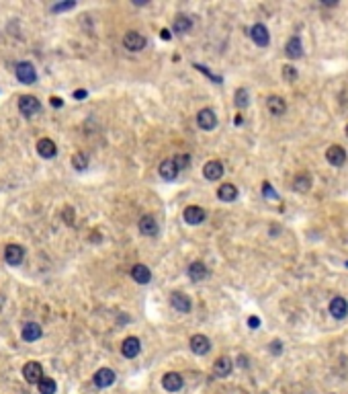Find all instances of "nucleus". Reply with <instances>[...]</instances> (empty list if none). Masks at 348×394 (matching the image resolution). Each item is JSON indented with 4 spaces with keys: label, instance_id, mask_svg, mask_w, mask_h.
I'll list each match as a JSON object with an SVG mask.
<instances>
[{
    "label": "nucleus",
    "instance_id": "2",
    "mask_svg": "<svg viewBox=\"0 0 348 394\" xmlns=\"http://www.w3.org/2000/svg\"><path fill=\"white\" fill-rule=\"evenodd\" d=\"M23 378L29 384H37L41 378H43V368H41L39 361H27L23 368Z\"/></svg>",
    "mask_w": 348,
    "mask_h": 394
},
{
    "label": "nucleus",
    "instance_id": "16",
    "mask_svg": "<svg viewBox=\"0 0 348 394\" xmlns=\"http://www.w3.org/2000/svg\"><path fill=\"white\" fill-rule=\"evenodd\" d=\"M113 382H115V372L113 370L101 368L99 372L94 374V384L99 386V388H107V386H111Z\"/></svg>",
    "mask_w": 348,
    "mask_h": 394
},
{
    "label": "nucleus",
    "instance_id": "41",
    "mask_svg": "<svg viewBox=\"0 0 348 394\" xmlns=\"http://www.w3.org/2000/svg\"><path fill=\"white\" fill-rule=\"evenodd\" d=\"M51 105L53 107H62V99L60 97H51Z\"/></svg>",
    "mask_w": 348,
    "mask_h": 394
},
{
    "label": "nucleus",
    "instance_id": "19",
    "mask_svg": "<svg viewBox=\"0 0 348 394\" xmlns=\"http://www.w3.org/2000/svg\"><path fill=\"white\" fill-rule=\"evenodd\" d=\"M158 222L152 218V216H144L142 220H139V232L144 236H156L158 234Z\"/></svg>",
    "mask_w": 348,
    "mask_h": 394
},
{
    "label": "nucleus",
    "instance_id": "17",
    "mask_svg": "<svg viewBox=\"0 0 348 394\" xmlns=\"http://www.w3.org/2000/svg\"><path fill=\"white\" fill-rule=\"evenodd\" d=\"M162 386L168 392H176V390L183 388V376L176 374V372H168L162 378Z\"/></svg>",
    "mask_w": 348,
    "mask_h": 394
},
{
    "label": "nucleus",
    "instance_id": "33",
    "mask_svg": "<svg viewBox=\"0 0 348 394\" xmlns=\"http://www.w3.org/2000/svg\"><path fill=\"white\" fill-rule=\"evenodd\" d=\"M74 6H76V2H74V0H66V2L53 4V6H51V12H62V10H70V8H74Z\"/></svg>",
    "mask_w": 348,
    "mask_h": 394
},
{
    "label": "nucleus",
    "instance_id": "9",
    "mask_svg": "<svg viewBox=\"0 0 348 394\" xmlns=\"http://www.w3.org/2000/svg\"><path fill=\"white\" fill-rule=\"evenodd\" d=\"M211 349V341L205 335H193L191 337V351L194 355H207Z\"/></svg>",
    "mask_w": 348,
    "mask_h": 394
},
{
    "label": "nucleus",
    "instance_id": "11",
    "mask_svg": "<svg viewBox=\"0 0 348 394\" xmlns=\"http://www.w3.org/2000/svg\"><path fill=\"white\" fill-rule=\"evenodd\" d=\"M170 304H172V308L176 310V312H183V314H187V312H191V298L187 296V294H183V292H174L172 296H170Z\"/></svg>",
    "mask_w": 348,
    "mask_h": 394
},
{
    "label": "nucleus",
    "instance_id": "4",
    "mask_svg": "<svg viewBox=\"0 0 348 394\" xmlns=\"http://www.w3.org/2000/svg\"><path fill=\"white\" fill-rule=\"evenodd\" d=\"M123 45H125V49H129V51H142L146 47V37L142 33L129 31V33H125V37H123Z\"/></svg>",
    "mask_w": 348,
    "mask_h": 394
},
{
    "label": "nucleus",
    "instance_id": "32",
    "mask_svg": "<svg viewBox=\"0 0 348 394\" xmlns=\"http://www.w3.org/2000/svg\"><path fill=\"white\" fill-rule=\"evenodd\" d=\"M172 162L176 165V169L180 171V169H187L189 167V162H191V156L189 154H178V156H174L172 158Z\"/></svg>",
    "mask_w": 348,
    "mask_h": 394
},
{
    "label": "nucleus",
    "instance_id": "23",
    "mask_svg": "<svg viewBox=\"0 0 348 394\" xmlns=\"http://www.w3.org/2000/svg\"><path fill=\"white\" fill-rule=\"evenodd\" d=\"M21 335H23L25 341L33 343V341H37V339H41L43 331H41V327H39L37 322H27L25 327H23V331H21Z\"/></svg>",
    "mask_w": 348,
    "mask_h": 394
},
{
    "label": "nucleus",
    "instance_id": "26",
    "mask_svg": "<svg viewBox=\"0 0 348 394\" xmlns=\"http://www.w3.org/2000/svg\"><path fill=\"white\" fill-rule=\"evenodd\" d=\"M293 189H295L297 193H308L309 189H311V176H309L308 173L297 175L295 181H293Z\"/></svg>",
    "mask_w": 348,
    "mask_h": 394
},
{
    "label": "nucleus",
    "instance_id": "10",
    "mask_svg": "<svg viewBox=\"0 0 348 394\" xmlns=\"http://www.w3.org/2000/svg\"><path fill=\"white\" fill-rule=\"evenodd\" d=\"M203 175L207 181H219L221 176H224V165H221L219 160H209L203 167Z\"/></svg>",
    "mask_w": 348,
    "mask_h": 394
},
{
    "label": "nucleus",
    "instance_id": "35",
    "mask_svg": "<svg viewBox=\"0 0 348 394\" xmlns=\"http://www.w3.org/2000/svg\"><path fill=\"white\" fill-rule=\"evenodd\" d=\"M262 195L267 197V199H278V195H276V191L272 189L271 183H264V185H262Z\"/></svg>",
    "mask_w": 348,
    "mask_h": 394
},
{
    "label": "nucleus",
    "instance_id": "42",
    "mask_svg": "<svg viewBox=\"0 0 348 394\" xmlns=\"http://www.w3.org/2000/svg\"><path fill=\"white\" fill-rule=\"evenodd\" d=\"M346 135H348V126H346Z\"/></svg>",
    "mask_w": 348,
    "mask_h": 394
},
{
    "label": "nucleus",
    "instance_id": "3",
    "mask_svg": "<svg viewBox=\"0 0 348 394\" xmlns=\"http://www.w3.org/2000/svg\"><path fill=\"white\" fill-rule=\"evenodd\" d=\"M250 37H252V42H254L258 47H267V45L271 44L269 29H267V27H264L262 23L252 25V29H250Z\"/></svg>",
    "mask_w": 348,
    "mask_h": 394
},
{
    "label": "nucleus",
    "instance_id": "14",
    "mask_svg": "<svg viewBox=\"0 0 348 394\" xmlns=\"http://www.w3.org/2000/svg\"><path fill=\"white\" fill-rule=\"evenodd\" d=\"M205 210L203 208H199V206H189L187 210H185V214H183V218H185V222L187 224H191V226H197V224H201L203 220H205Z\"/></svg>",
    "mask_w": 348,
    "mask_h": 394
},
{
    "label": "nucleus",
    "instance_id": "39",
    "mask_svg": "<svg viewBox=\"0 0 348 394\" xmlns=\"http://www.w3.org/2000/svg\"><path fill=\"white\" fill-rule=\"evenodd\" d=\"M74 97H76L78 101H82V99H86V90H76V92H74Z\"/></svg>",
    "mask_w": 348,
    "mask_h": 394
},
{
    "label": "nucleus",
    "instance_id": "15",
    "mask_svg": "<svg viewBox=\"0 0 348 394\" xmlns=\"http://www.w3.org/2000/svg\"><path fill=\"white\" fill-rule=\"evenodd\" d=\"M267 107H269V111L276 117L285 115V111H287V103H285L283 97H278V94H272V97L267 99Z\"/></svg>",
    "mask_w": 348,
    "mask_h": 394
},
{
    "label": "nucleus",
    "instance_id": "20",
    "mask_svg": "<svg viewBox=\"0 0 348 394\" xmlns=\"http://www.w3.org/2000/svg\"><path fill=\"white\" fill-rule=\"evenodd\" d=\"M158 173H160V176H162L164 181H174L176 175H178V169H176V165L172 162V158H168V160H162L160 162Z\"/></svg>",
    "mask_w": 348,
    "mask_h": 394
},
{
    "label": "nucleus",
    "instance_id": "6",
    "mask_svg": "<svg viewBox=\"0 0 348 394\" xmlns=\"http://www.w3.org/2000/svg\"><path fill=\"white\" fill-rule=\"evenodd\" d=\"M197 126L205 131H211L215 126H217V117H215V111L213 109H201L197 113Z\"/></svg>",
    "mask_w": 348,
    "mask_h": 394
},
{
    "label": "nucleus",
    "instance_id": "18",
    "mask_svg": "<svg viewBox=\"0 0 348 394\" xmlns=\"http://www.w3.org/2000/svg\"><path fill=\"white\" fill-rule=\"evenodd\" d=\"M285 53L291 58V60H299L303 56V45H301V39L297 35H293L287 42V47H285Z\"/></svg>",
    "mask_w": 348,
    "mask_h": 394
},
{
    "label": "nucleus",
    "instance_id": "24",
    "mask_svg": "<svg viewBox=\"0 0 348 394\" xmlns=\"http://www.w3.org/2000/svg\"><path fill=\"white\" fill-rule=\"evenodd\" d=\"M232 368H233V361L230 357H219L215 363H213V374L217 378H226L232 374Z\"/></svg>",
    "mask_w": 348,
    "mask_h": 394
},
{
    "label": "nucleus",
    "instance_id": "25",
    "mask_svg": "<svg viewBox=\"0 0 348 394\" xmlns=\"http://www.w3.org/2000/svg\"><path fill=\"white\" fill-rule=\"evenodd\" d=\"M37 152H39V156H43V158H53L55 152H58V148H55V144L49 138H43V140L37 142Z\"/></svg>",
    "mask_w": 348,
    "mask_h": 394
},
{
    "label": "nucleus",
    "instance_id": "38",
    "mask_svg": "<svg viewBox=\"0 0 348 394\" xmlns=\"http://www.w3.org/2000/svg\"><path fill=\"white\" fill-rule=\"evenodd\" d=\"M248 327H250V329H258V327H260V318H258V316H250V318H248Z\"/></svg>",
    "mask_w": 348,
    "mask_h": 394
},
{
    "label": "nucleus",
    "instance_id": "22",
    "mask_svg": "<svg viewBox=\"0 0 348 394\" xmlns=\"http://www.w3.org/2000/svg\"><path fill=\"white\" fill-rule=\"evenodd\" d=\"M131 277H133V281H137L139 285H146V283H150V281H152L150 269H148L146 265H142V263L131 267Z\"/></svg>",
    "mask_w": 348,
    "mask_h": 394
},
{
    "label": "nucleus",
    "instance_id": "13",
    "mask_svg": "<svg viewBox=\"0 0 348 394\" xmlns=\"http://www.w3.org/2000/svg\"><path fill=\"white\" fill-rule=\"evenodd\" d=\"M330 314L334 316V318H344L346 314H348V302L344 300L342 296H336V298H332L330 300Z\"/></svg>",
    "mask_w": 348,
    "mask_h": 394
},
{
    "label": "nucleus",
    "instance_id": "37",
    "mask_svg": "<svg viewBox=\"0 0 348 394\" xmlns=\"http://www.w3.org/2000/svg\"><path fill=\"white\" fill-rule=\"evenodd\" d=\"M64 220H66V224H74V210L72 208L64 210Z\"/></svg>",
    "mask_w": 348,
    "mask_h": 394
},
{
    "label": "nucleus",
    "instance_id": "8",
    "mask_svg": "<svg viewBox=\"0 0 348 394\" xmlns=\"http://www.w3.org/2000/svg\"><path fill=\"white\" fill-rule=\"evenodd\" d=\"M25 259V249L21 244H8L4 249V261L8 265H21Z\"/></svg>",
    "mask_w": 348,
    "mask_h": 394
},
{
    "label": "nucleus",
    "instance_id": "5",
    "mask_svg": "<svg viewBox=\"0 0 348 394\" xmlns=\"http://www.w3.org/2000/svg\"><path fill=\"white\" fill-rule=\"evenodd\" d=\"M17 78L25 85H33L37 80V74H35V68L31 62H19L17 64Z\"/></svg>",
    "mask_w": 348,
    "mask_h": 394
},
{
    "label": "nucleus",
    "instance_id": "7",
    "mask_svg": "<svg viewBox=\"0 0 348 394\" xmlns=\"http://www.w3.org/2000/svg\"><path fill=\"white\" fill-rule=\"evenodd\" d=\"M326 160L330 162L332 167H342L344 162H346V150H344L342 146L334 144V146H330L328 150H326Z\"/></svg>",
    "mask_w": 348,
    "mask_h": 394
},
{
    "label": "nucleus",
    "instance_id": "31",
    "mask_svg": "<svg viewBox=\"0 0 348 394\" xmlns=\"http://www.w3.org/2000/svg\"><path fill=\"white\" fill-rule=\"evenodd\" d=\"M283 78L287 80V83H295V80H297V70H295V66H285V68H283Z\"/></svg>",
    "mask_w": 348,
    "mask_h": 394
},
{
    "label": "nucleus",
    "instance_id": "1",
    "mask_svg": "<svg viewBox=\"0 0 348 394\" xmlns=\"http://www.w3.org/2000/svg\"><path fill=\"white\" fill-rule=\"evenodd\" d=\"M19 111H21L25 117H33L35 113L41 111V103H39L35 97H31V94H25V97L19 99Z\"/></svg>",
    "mask_w": 348,
    "mask_h": 394
},
{
    "label": "nucleus",
    "instance_id": "28",
    "mask_svg": "<svg viewBox=\"0 0 348 394\" xmlns=\"http://www.w3.org/2000/svg\"><path fill=\"white\" fill-rule=\"evenodd\" d=\"M37 390H39V394H55V390H58V384H55V380L53 378H41L39 382H37Z\"/></svg>",
    "mask_w": 348,
    "mask_h": 394
},
{
    "label": "nucleus",
    "instance_id": "34",
    "mask_svg": "<svg viewBox=\"0 0 348 394\" xmlns=\"http://www.w3.org/2000/svg\"><path fill=\"white\" fill-rule=\"evenodd\" d=\"M72 162H74V169H76V171H84V169H86V156H84V154H76V156L72 158Z\"/></svg>",
    "mask_w": 348,
    "mask_h": 394
},
{
    "label": "nucleus",
    "instance_id": "36",
    "mask_svg": "<svg viewBox=\"0 0 348 394\" xmlns=\"http://www.w3.org/2000/svg\"><path fill=\"white\" fill-rule=\"evenodd\" d=\"M271 353H272V355H281V353H283V343L278 341V339L271 343Z\"/></svg>",
    "mask_w": 348,
    "mask_h": 394
},
{
    "label": "nucleus",
    "instance_id": "21",
    "mask_svg": "<svg viewBox=\"0 0 348 394\" xmlns=\"http://www.w3.org/2000/svg\"><path fill=\"white\" fill-rule=\"evenodd\" d=\"M189 277H191L193 281H203V279H207V277H209V269H207V265H205V263H201V261L191 263V267H189Z\"/></svg>",
    "mask_w": 348,
    "mask_h": 394
},
{
    "label": "nucleus",
    "instance_id": "30",
    "mask_svg": "<svg viewBox=\"0 0 348 394\" xmlns=\"http://www.w3.org/2000/svg\"><path fill=\"white\" fill-rule=\"evenodd\" d=\"M248 103H250L248 90H246V88H238V90H235V107L244 109V107H248Z\"/></svg>",
    "mask_w": 348,
    "mask_h": 394
},
{
    "label": "nucleus",
    "instance_id": "12",
    "mask_svg": "<svg viewBox=\"0 0 348 394\" xmlns=\"http://www.w3.org/2000/svg\"><path fill=\"white\" fill-rule=\"evenodd\" d=\"M139 351H142V343H139L137 337H127L123 341V345H121V353H123L125 357H129V359L137 357Z\"/></svg>",
    "mask_w": 348,
    "mask_h": 394
},
{
    "label": "nucleus",
    "instance_id": "29",
    "mask_svg": "<svg viewBox=\"0 0 348 394\" xmlns=\"http://www.w3.org/2000/svg\"><path fill=\"white\" fill-rule=\"evenodd\" d=\"M191 27H193V21H191L187 15H178V17L174 19V31H176V33H189Z\"/></svg>",
    "mask_w": 348,
    "mask_h": 394
},
{
    "label": "nucleus",
    "instance_id": "40",
    "mask_svg": "<svg viewBox=\"0 0 348 394\" xmlns=\"http://www.w3.org/2000/svg\"><path fill=\"white\" fill-rule=\"evenodd\" d=\"M160 37H162V39H166V42H168V39H170L172 35H170V31H168V29H162V31H160Z\"/></svg>",
    "mask_w": 348,
    "mask_h": 394
},
{
    "label": "nucleus",
    "instance_id": "27",
    "mask_svg": "<svg viewBox=\"0 0 348 394\" xmlns=\"http://www.w3.org/2000/svg\"><path fill=\"white\" fill-rule=\"evenodd\" d=\"M217 197H219L221 201H233L235 197H238V187L232 185V183H224V185L219 187Z\"/></svg>",
    "mask_w": 348,
    "mask_h": 394
}]
</instances>
